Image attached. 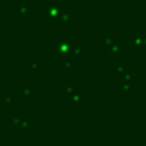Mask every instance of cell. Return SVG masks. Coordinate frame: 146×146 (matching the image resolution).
I'll use <instances>...</instances> for the list:
<instances>
[{
  "label": "cell",
  "mask_w": 146,
  "mask_h": 146,
  "mask_svg": "<svg viewBox=\"0 0 146 146\" xmlns=\"http://www.w3.org/2000/svg\"><path fill=\"white\" fill-rule=\"evenodd\" d=\"M54 51L58 54V56H64V55H67L69 51H73V49H72L71 42H68V41H60V42L54 48Z\"/></svg>",
  "instance_id": "1"
},
{
  "label": "cell",
  "mask_w": 146,
  "mask_h": 146,
  "mask_svg": "<svg viewBox=\"0 0 146 146\" xmlns=\"http://www.w3.org/2000/svg\"><path fill=\"white\" fill-rule=\"evenodd\" d=\"M62 12H63V5H49L46 8V14L53 21H58Z\"/></svg>",
  "instance_id": "2"
},
{
  "label": "cell",
  "mask_w": 146,
  "mask_h": 146,
  "mask_svg": "<svg viewBox=\"0 0 146 146\" xmlns=\"http://www.w3.org/2000/svg\"><path fill=\"white\" fill-rule=\"evenodd\" d=\"M17 14L19 15V17H26V15L30 14V7L28 5H18L17 7Z\"/></svg>",
  "instance_id": "3"
},
{
  "label": "cell",
  "mask_w": 146,
  "mask_h": 146,
  "mask_svg": "<svg viewBox=\"0 0 146 146\" xmlns=\"http://www.w3.org/2000/svg\"><path fill=\"white\" fill-rule=\"evenodd\" d=\"M69 19H71V13L68 12V10H63V12L60 13V15H59V22L60 23H67L69 22Z\"/></svg>",
  "instance_id": "4"
},
{
  "label": "cell",
  "mask_w": 146,
  "mask_h": 146,
  "mask_svg": "<svg viewBox=\"0 0 146 146\" xmlns=\"http://www.w3.org/2000/svg\"><path fill=\"white\" fill-rule=\"evenodd\" d=\"M32 94H33V87H25L22 90V95L25 96V98H30V96H32Z\"/></svg>",
  "instance_id": "5"
},
{
  "label": "cell",
  "mask_w": 146,
  "mask_h": 146,
  "mask_svg": "<svg viewBox=\"0 0 146 146\" xmlns=\"http://www.w3.org/2000/svg\"><path fill=\"white\" fill-rule=\"evenodd\" d=\"M81 99H82V94L81 92H77V91H76V92L72 95V101L73 103H80Z\"/></svg>",
  "instance_id": "6"
},
{
  "label": "cell",
  "mask_w": 146,
  "mask_h": 146,
  "mask_svg": "<svg viewBox=\"0 0 146 146\" xmlns=\"http://www.w3.org/2000/svg\"><path fill=\"white\" fill-rule=\"evenodd\" d=\"M73 53H74V55L77 56V58H80V56H82V48H80V46H77V48L73 49Z\"/></svg>",
  "instance_id": "7"
},
{
  "label": "cell",
  "mask_w": 146,
  "mask_h": 146,
  "mask_svg": "<svg viewBox=\"0 0 146 146\" xmlns=\"http://www.w3.org/2000/svg\"><path fill=\"white\" fill-rule=\"evenodd\" d=\"M64 91H66V94H71V95H73V94L76 92V91H74V87H73V86H67V87L64 88Z\"/></svg>",
  "instance_id": "8"
},
{
  "label": "cell",
  "mask_w": 146,
  "mask_h": 146,
  "mask_svg": "<svg viewBox=\"0 0 146 146\" xmlns=\"http://www.w3.org/2000/svg\"><path fill=\"white\" fill-rule=\"evenodd\" d=\"M63 67H64L66 69H69V68L72 67V63L68 60V59H66V60H64V63H63Z\"/></svg>",
  "instance_id": "9"
},
{
  "label": "cell",
  "mask_w": 146,
  "mask_h": 146,
  "mask_svg": "<svg viewBox=\"0 0 146 146\" xmlns=\"http://www.w3.org/2000/svg\"><path fill=\"white\" fill-rule=\"evenodd\" d=\"M30 68L32 69V71H37V69L40 68V64H38V63H32L30 66Z\"/></svg>",
  "instance_id": "10"
},
{
  "label": "cell",
  "mask_w": 146,
  "mask_h": 146,
  "mask_svg": "<svg viewBox=\"0 0 146 146\" xmlns=\"http://www.w3.org/2000/svg\"><path fill=\"white\" fill-rule=\"evenodd\" d=\"M5 103L7 104L12 103V95H10V94H5Z\"/></svg>",
  "instance_id": "11"
},
{
  "label": "cell",
  "mask_w": 146,
  "mask_h": 146,
  "mask_svg": "<svg viewBox=\"0 0 146 146\" xmlns=\"http://www.w3.org/2000/svg\"><path fill=\"white\" fill-rule=\"evenodd\" d=\"M117 49H118V46H114V48H113V50H111V53H113V54H115L117 51H118V50H117Z\"/></svg>",
  "instance_id": "12"
},
{
  "label": "cell",
  "mask_w": 146,
  "mask_h": 146,
  "mask_svg": "<svg viewBox=\"0 0 146 146\" xmlns=\"http://www.w3.org/2000/svg\"><path fill=\"white\" fill-rule=\"evenodd\" d=\"M104 44H105V45H108V44H109V37H105V41H104Z\"/></svg>",
  "instance_id": "13"
}]
</instances>
